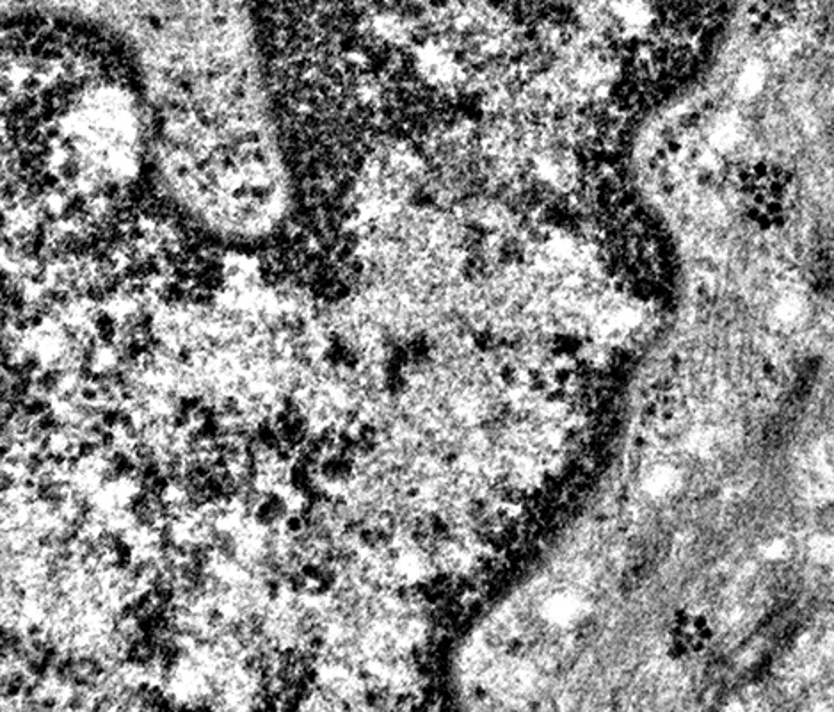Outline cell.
Instances as JSON below:
<instances>
[{"mask_svg": "<svg viewBox=\"0 0 834 712\" xmlns=\"http://www.w3.org/2000/svg\"><path fill=\"white\" fill-rule=\"evenodd\" d=\"M545 614L555 623H571L580 618L582 602L570 593L555 595L546 602Z\"/></svg>", "mask_w": 834, "mask_h": 712, "instance_id": "cell-3", "label": "cell"}, {"mask_svg": "<svg viewBox=\"0 0 834 712\" xmlns=\"http://www.w3.org/2000/svg\"><path fill=\"white\" fill-rule=\"evenodd\" d=\"M420 74L432 86L441 90L459 87L464 82V68L448 41H427L416 52Z\"/></svg>", "mask_w": 834, "mask_h": 712, "instance_id": "cell-1", "label": "cell"}, {"mask_svg": "<svg viewBox=\"0 0 834 712\" xmlns=\"http://www.w3.org/2000/svg\"><path fill=\"white\" fill-rule=\"evenodd\" d=\"M708 636L710 625L701 614H680L671 629V647L680 654H688L703 648L708 641Z\"/></svg>", "mask_w": 834, "mask_h": 712, "instance_id": "cell-2", "label": "cell"}]
</instances>
